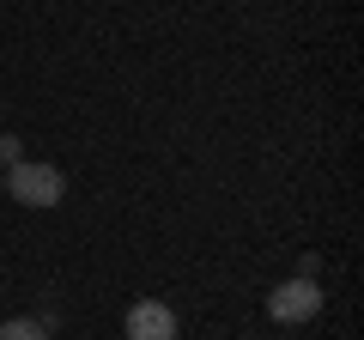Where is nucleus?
<instances>
[{"label":"nucleus","instance_id":"f03ea898","mask_svg":"<svg viewBox=\"0 0 364 340\" xmlns=\"http://www.w3.org/2000/svg\"><path fill=\"white\" fill-rule=\"evenodd\" d=\"M267 316L273 322H310V316H322V286L316 280H286L267 298Z\"/></svg>","mask_w":364,"mask_h":340},{"label":"nucleus","instance_id":"423d86ee","mask_svg":"<svg viewBox=\"0 0 364 340\" xmlns=\"http://www.w3.org/2000/svg\"><path fill=\"white\" fill-rule=\"evenodd\" d=\"M0 188H6V176H0Z\"/></svg>","mask_w":364,"mask_h":340},{"label":"nucleus","instance_id":"20e7f679","mask_svg":"<svg viewBox=\"0 0 364 340\" xmlns=\"http://www.w3.org/2000/svg\"><path fill=\"white\" fill-rule=\"evenodd\" d=\"M0 340H49V328L31 322V316H18V322H0Z\"/></svg>","mask_w":364,"mask_h":340},{"label":"nucleus","instance_id":"f257e3e1","mask_svg":"<svg viewBox=\"0 0 364 340\" xmlns=\"http://www.w3.org/2000/svg\"><path fill=\"white\" fill-rule=\"evenodd\" d=\"M6 188H13L25 207H61L67 195V176L55 164H31V158H18L13 170H6Z\"/></svg>","mask_w":364,"mask_h":340},{"label":"nucleus","instance_id":"7ed1b4c3","mask_svg":"<svg viewBox=\"0 0 364 340\" xmlns=\"http://www.w3.org/2000/svg\"><path fill=\"white\" fill-rule=\"evenodd\" d=\"M122 328H128V340H176V310L158 298H140L122 316Z\"/></svg>","mask_w":364,"mask_h":340},{"label":"nucleus","instance_id":"39448f33","mask_svg":"<svg viewBox=\"0 0 364 340\" xmlns=\"http://www.w3.org/2000/svg\"><path fill=\"white\" fill-rule=\"evenodd\" d=\"M0 164H18V134H0Z\"/></svg>","mask_w":364,"mask_h":340}]
</instances>
